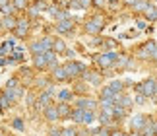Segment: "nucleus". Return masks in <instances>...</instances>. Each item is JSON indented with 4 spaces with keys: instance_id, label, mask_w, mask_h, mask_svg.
<instances>
[{
    "instance_id": "nucleus-1",
    "label": "nucleus",
    "mask_w": 157,
    "mask_h": 136,
    "mask_svg": "<svg viewBox=\"0 0 157 136\" xmlns=\"http://www.w3.org/2000/svg\"><path fill=\"white\" fill-rule=\"evenodd\" d=\"M72 119L76 122H86V125H89L95 119V115H93V111H87V109H76L72 113Z\"/></svg>"
},
{
    "instance_id": "nucleus-2",
    "label": "nucleus",
    "mask_w": 157,
    "mask_h": 136,
    "mask_svg": "<svg viewBox=\"0 0 157 136\" xmlns=\"http://www.w3.org/2000/svg\"><path fill=\"white\" fill-rule=\"evenodd\" d=\"M138 91H140L142 95H146V97H151V95L157 94V82L155 80H146V82H142L138 86Z\"/></svg>"
},
{
    "instance_id": "nucleus-3",
    "label": "nucleus",
    "mask_w": 157,
    "mask_h": 136,
    "mask_svg": "<svg viewBox=\"0 0 157 136\" xmlns=\"http://www.w3.org/2000/svg\"><path fill=\"white\" fill-rule=\"evenodd\" d=\"M117 60H118V54L114 51H111V53H105V54H101V57H97V64L101 68H109L113 62H117Z\"/></svg>"
},
{
    "instance_id": "nucleus-4",
    "label": "nucleus",
    "mask_w": 157,
    "mask_h": 136,
    "mask_svg": "<svg viewBox=\"0 0 157 136\" xmlns=\"http://www.w3.org/2000/svg\"><path fill=\"white\" fill-rule=\"evenodd\" d=\"M155 53H157V45L149 41L147 45L140 51V57H142V58H153V57H155Z\"/></svg>"
},
{
    "instance_id": "nucleus-5",
    "label": "nucleus",
    "mask_w": 157,
    "mask_h": 136,
    "mask_svg": "<svg viewBox=\"0 0 157 136\" xmlns=\"http://www.w3.org/2000/svg\"><path fill=\"white\" fill-rule=\"evenodd\" d=\"M146 122H147V119H146L144 115H136L134 119L130 121V126H132V130H136V132H138V130H142V128L146 126Z\"/></svg>"
},
{
    "instance_id": "nucleus-6",
    "label": "nucleus",
    "mask_w": 157,
    "mask_h": 136,
    "mask_svg": "<svg viewBox=\"0 0 157 136\" xmlns=\"http://www.w3.org/2000/svg\"><path fill=\"white\" fill-rule=\"evenodd\" d=\"M64 68H66V72H68V76H78V74L83 72V64L82 62H68Z\"/></svg>"
},
{
    "instance_id": "nucleus-7",
    "label": "nucleus",
    "mask_w": 157,
    "mask_h": 136,
    "mask_svg": "<svg viewBox=\"0 0 157 136\" xmlns=\"http://www.w3.org/2000/svg\"><path fill=\"white\" fill-rule=\"evenodd\" d=\"M6 95L10 97V99H20V97L23 95V90L20 88V86H14V88H6V91H4Z\"/></svg>"
},
{
    "instance_id": "nucleus-8",
    "label": "nucleus",
    "mask_w": 157,
    "mask_h": 136,
    "mask_svg": "<svg viewBox=\"0 0 157 136\" xmlns=\"http://www.w3.org/2000/svg\"><path fill=\"white\" fill-rule=\"evenodd\" d=\"M52 94H54L52 90L45 91V94L39 97V103H37V107H39V109H47V107H49V103H51V95H52Z\"/></svg>"
},
{
    "instance_id": "nucleus-9",
    "label": "nucleus",
    "mask_w": 157,
    "mask_h": 136,
    "mask_svg": "<svg viewBox=\"0 0 157 136\" xmlns=\"http://www.w3.org/2000/svg\"><path fill=\"white\" fill-rule=\"evenodd\" d=\"M142 134L144 136H157V125L155 122H146V126L142 128Z\"/></svg>"
},
{
    "instance_id": "nucleus-10",
    "label": "nucleus",
    "mask_w": 157,
    "mask_h": 136,
    "mask_svg": "<svg viewBox=\"0 0 157 136\" xmlns=\"http://www.w3.org/2000/svg\"><path fill=\"white\" fill-rule=\"evenodd\" d=\"M45 115H47V119H49V121H56V119H60L58 107H54V105H49V107L45 109Z\"/></svg>"
},
{
    "instance_id": "nucleus-11",
    "label": "nucleus",
    "mask_w": 157,
    "mask_h": 136,
    "mask_svg": "<svg viewBox=\"0 0 157 136\" xmlns=\"http://www.w3.org/2000/svg\"><path fill=\"white\" fill-rule=\"evenodd\" d=\"M31 53H35V54H45L47 53V47H45V43L43 41H35V43H31Z\"/></svg>"
},
{
    "instance_id": "nucleus-12",
    "label": "nucleus",
    "mask_w": 157,
    "mask_h": 136,
    "mask_svg": "<svg viewBox=\"0 0 157 136\" xmlns=\"http://www.w3.org/2000/svg\"><path fill=\"white\" fill-rule=\"evenodd\" d=\"M56 29L60 33H66V31H70L72 29V22L68 20V18H66V20H60L58 23H56Z\"/></svg>"
},
{
    "instance_id": "nucleus-13",
    "label": "nucleus",
    "mask_w": 157,
    "mask_h": 136,
    "mask_svg": "<svg viewBox=\"0 0 157 136\" xmlns=\"http://www.w3.org/2000/svg\"><path fill=\"white\" fill-rule=\"evenodd\" d=\"M78 109L93 111V109H95V101H91V99H80V101H78Z\"/></svg>"
},
{
    "instance_id": "nucleus-14",
    "label": "nucleus",
    "mask_w": 157,
    "mask_h": 136,
    "mask_svg": "<svg viewBox=\"0 0 157 136\" xmlns=\"http://www.w3.org/2000/svg\"><path fill=\"white\" fill-rule=\"evenodd\" d=\"M54 78H56V80H66V78H68L66 68L64 66H56V68H54Z\"/></svg>"
},
{
    "instance_id": "nucleus-15",
    "label": "nucleus",
    "mask_w": 157,
    "mask_h": 136,
    "mask_svg": "<svg viewBox=\"0 0 157 136\" xmlns=\"http://www.w3.org/2000/svg\"><path fill=\"white\" fill-rule=\"evenodd\" d=\"M56 107H58L60 117H72V113H74V111H72V109H70L66 103H60V105H56Z\"/></svg>"
},
{
    "instance_id": "nucleus-16",
    "label": "nucleus",
    "mask_w": 157,
    "mask_h": 136,
    "mask_svg": "<svg viewBox=\"0 0 157 136\" xmlns=\"http://www.w3.org/2000/svg\"><path fill=\"white\" fill-rule=\"evenodd\" d=\"M45 57H47V62H49V66L54 70V68H56V54H54L52 51H47Z\"/></svg>"
},
{
    "instance_id": "nucleus-17",
    "label": "nucleus",
    "mask_w": 157,
    "mask_h": 136,
    "mask_svg": "<svg viewBox=\"0 0 157 136\" xmlns=\"http://www.w3.org/2000/svg\"><path fill=\"white\" fill-rule=\"evenodd\" d=\"M33 62H35V66H37V68H43V66L49 64V62H47V57H45V54H35V60H33Z\"/></svg>"
},
{
    "instance_id": "nucleus-18",
    "label": "nucleus",
    "mask_w": 157,
    "mask_h": 136,
    "mask_svg": "<svg viewBox=\"0 0 157 136\" xmlns=\"http://www.w3.org/2000/svg\"><path fill=\"white\" fill-rule=\"evenodd\" d=\"M27 33V22H20L17 23V27H16V35L17 37H23Z\"/></svg>"
},
{
    "instance_id": "nucleus-19",
    "label": "nucleus",
    "mask_w": 157,
    "mask_h": 136,
    "mask_svg": "<svg viewBox=\"0 0 157 136\" xmlns=\"http://www.w3.org/2000/svg\"><path fill=\"white\" fill-rule=\"evenodd\" d=\"M109 88H111L114 94H122V88H124V84L122 82H118V80H114V82L109 84Z\"/></svg>"
},
{
    "instance_id": "nucleus-20",
    "label": "nucleus",
    "mask_w": 157,
    "mask_h": 136,
    "mask_svg": "<svg viewBox=\"0 0 157 136\" xmlns=\"http://www.w3.org/2000/svg\"><path fill=\"white\" fill-rule=\"evenodd\" d=\"M86 80H87V82H91V84H95V86L101 84V78L95 72H86Z\"/></svg>"
},
{
    "instance_id": "nucleus-21",
    "label": "nucleus",
    "mask_w": 157,
    "mask_h": 136,
    "mask_svg": "<svg viewBox=\"0 0 157 136\" xmlns=\"http://www.w3.org/2000/svg\"><path fill=\"white\" fill-rule=\"evenodd\" d=\"M99 29H101V27H99V26H97V23H95L93 20L86 23V31H87V33H97Z\"/></svg>"
},
{
    "instance_id": "nucleus-22",
    "label": "nucleus",
    "mask_w": 157,
    "mask_h": 136,
    "mask_svg": "<svg viewBox=\"0 0 157 136\" xmlns=\"http://www.w3.org/2000/svg\"><path fill=\"white\" fill-rule=\"evenodd\" d=\"M2 26L4 27H8V29H14V26H16V20L12 16H6L4 20H2Z\"/></svg>"
},
{
    "instance_id": "nucleus-23",
    "label": "nucleus",
    "mask_w": 157,
    "mask_h": 136,
    "mask_svg": "<svg viewBox=\"0 0 157 136\" xmlns=\"http://www.w3.org/2000/svg\"><path fill=\"white\" fill-rule=\"evenodd\" d=\"M146 16H147V20H151V22L157 20V10L153 8V6H149V8L146 10Z\"/></svg>"
},
{
    "instance_id": "nucleus-24",
    "label": "nucleus",
    "mask_w": 157,
    "mask_h": 136,
    "mask_svg": "<svg viewBox=\"0 0 157 136\" xmlns=\"http://www.w3.org/2000/svg\"><path fill=\"white\" fill-rule=\"evenodd\" d=\"M124 113H126V107H122V105H114V117H124Z\"/></svg>"
},
{
    "instance_id": "nucleus-25",
    "label": "nucleus",
    "mask_w": 157,
    "mask_h": 136,
    "mask_svg": "<svg viewBox=\"0 0 157 136\" xmlns=\"http://www.w3.org/2000/svg\"><path fill=\"white\" fill-rule=\"evenodd\" d=\"M10 103H12V99H10V97L6 95V94H2V95H0V109H2V107H8Z\"/></svg>"
},
{
    "instance_id": "nucleus-26",
    "label": "nucleus",
    "mask_w": 157,
    "mask_h": 136,
    "mask_svg": "<svg viewBox=\"0 0 157 136\" xmlns=\"http://www.w3.org/2000/svg\"><path fill=\"white\" fill-rule=\"evenodd\" d=\"M70 97H72V94H70L68 90H62V91L58 94V99H62V103H66V101L70 99Z\"/></svg>"
},
{
    "instance_id": "nucleus-27",
    "label": "nucleus",
    "mask_w": 157,
    "mask_h": 136,
    "mask_svg": "<svg viewBox=\"0 0 157 136\" xmlns=\"http://www.w3.org/2000/svg\"><path fill=\"white\" fill-rule=\"evenodd\" d=\"M134 8H136V10H140V12H146V10L149 8V4H147V2H144V0H138Z\"/></svg>"
},
{
    "instance_id": "nucleus-28",
    "label": "nucleus",
    "mask_w": 157,
    "mask_h": 136,
    "mask_svg": "<svg viewBox=\"0 0 157 136\" xmlns=\"http://www.w3.org/2000/svg\"><path fill=\"white\" fill-rule=\"evenodd\" d=\"M54 51H58V53L66 51V45H64V41H54Z\"/></svg>"
},
{
    "instance_id": "nucleus-29",
    "label": "nucleus",
    "mask_w": 157,
    "mask_h": 136,
    "mask_svg": "<svg viewBox=\"0 0 157 136\" xmlns=\"http://www.w3.org/2000/svg\"><path fill=\"white\" fill-rule=\"evenodd\" d=\"M62 136H76V128H62Z\"/></svg>"
},
{
    "instance_id": "nucleus-30",
    "label": "nucleus",
    "mask_w": 157,
    "mask_h": 136,
    "mask_svg": "<svg viewBox=\"0 0 157 136\" xmlns=\"http://www.w3.org/2000/svg\"><path fill=\"white\" fill-rule=\"evenodd\" d=\"M49 136H62V128H52L49 132Z\"/></svg>"
},
{
    "instance_id": "nucleus-31",
    "label": "nucleus",
    "mask_w": 157,
    "mask_h": 136,
    "mask_svg": "<svg viewBox=\"0 0 157 136\" xmlns=\"http://www.w3.org/2000/svg\"><path fill=\"white\" fill-rule=\"evenodd\" d=\"M25 4H27V0H14V6H16V8H23Z\"/></svg>"
},
{
    "instance_id": "nucleus-32",
    "label": "nucleus",
    "mask_w": 157,
    "mask_h": 136,
    "mask_svg": "<svg viewBox=\"0 0 157 136\" xmlns=\"http://www.w3.org/2000/svg\"><path fill=\"white\" fill-rule=\"evenodd\" d=\"M12 10H14V8H12V6H8V4H6L4 8H2V12H4L6 16H10V14H12Z\"/></svg>"
},
{
    "instance_id": "nucleus-33",
    "label": "nucleus",
    "mask_w": 157,
    "mask_h": 136,
    "mask_svg": "<svg viewBox=\"0 0 157 136\" xmlns=\"http://www.w3.org/2000/svg\"><path fill=\"white\" fill-rule=\"evenodd\" d=\"M144 101H146V95H142V94H140V95L136 97V103H140V105H142Z\"/></svg>"
},
{
    "instance_id": "nucleus-34",
    "label": "nucleus",
    "mask_w": 157,
    "mask_h": 136,
    "mask_svg": "<svg viewBox=\"0 0 157 136\" xmlns=\"http://www.w3.org/2000/svg\"><path fill=\"white\" fill-rule=\"evenodd\" d=\"M14 126H16V128H23V122H21L20 119H16V121H14Z\"/></svg>"
},
{
    "instance_id": "nucleus-35",
    "label": "nucleus",
    "mask_w": 157,
    "mask_h": 136,
    "mask_svg": "<svg viewBox=\"0 0 157 136\" xmlns=\"http://www.w3.org/2000/svg\"><path fill=\"white\" fill-rule=\"evenodd\" d=\"M124 2L128 4V6H136V2H138V0H124Z\"/></svg>"
},
{
    "instance_id": "nucleus-36",
    "label": "nucleus",
    "mask_w": 157,
    "mask_h": 136,
    "mask_svg": "<svg viewBox=\"0 0 157 136\" xmlns=\"http://www.w3.org/2000/svg\"><path fill=\"white\" fill-rule=\"evenodd\" d=\"M6 6V0H0V8H4Z\"/></svg>"
},
{
    "instance_id": "nucleus-37",
    "label": "nucleus",
    "mask_w": 157,
    "mask_h": 136,
    "mask_svg": "<svg viewBox=\"0 0 157 136\" xmlns=\"http://www.w3.org/2000/svg\"><path fill=\"white\" fill-rule=\"evenodd\" d=\"M105 2V0H95V4H103Z\"/></svg>"
},
{
    "instance_id": "nucleus-38",
    "label": "nucleus",
    "mask_w": 157,
    "mask_h": 136,
    "mask_svg": "<svg viewBox=\"0 0 157 136\" xmlns=\"http://www.w3.org/2000/svg\"><path fill=\"white\" fill-rule=\"evenodd\" d=\"M111 136H122V134H120V132H113Z\"/></svg>"
},
{
    "instance_id": "nucleus-39",
    "label": "nucleus",
    "mask_w": 157,
    "mask_h": 136,
    "mask_svg": "<svg viewBox=\"0 0 157 136\" xmlns=\"http://www.w3.org/2000/svg\"><path fill=\"white\" fill-rule=\"evenodd\" d=\"M130 136H144V134H138V132H134V134H130Z\"/></svg>"
},
{
    "instance_id": "nucleus-40",
    "label": "nucleus",
    "mask_w": 157,
    "mask_h": 136,
    "mask_svg": "<svg viewBox=\"0 0 157 136\" xmlns=\"http://www.w3.org/2000/svg\"><path fill=\"white\" fill-rule=\"evenodd\" d=\"M153 60H157V53H155V57H153Z\"/></svg>"
},
{
    "instance_id": "nucleus-41",
    "label": "nucleus",
    "mask_w": 157,
    "mask_h": 136,
    "mask_svg": "<svg viewBox=\"0 0 157 136\" xmlns=\"http://www.w3.org/2000/svg\"><path fill=\"white\" fill-rule=\"evenodd\" d=\"M122 136H128V134H122Z\"/></svg>"
},
{
    "instance_id": "nucleus-42",
    "label": "nucleus",
    "mask_w": 157,
    "mask_h": 136,
    "mask_svg": "<svg viewBox=\"0 0 157 136\" xmlns=\"http://www.w3.org/2000/svg\"><path fill=\"white\" fill-rule=\"evenodd\" d=\"M0 136H2V134H0Z\"/></svg>"
}]
</instances>
